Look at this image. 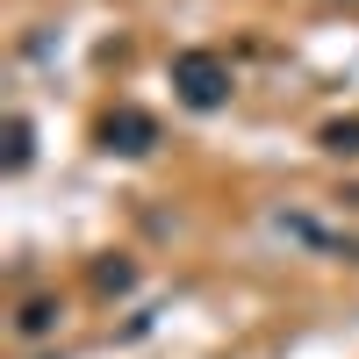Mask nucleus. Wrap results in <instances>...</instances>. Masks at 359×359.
Returning a JSON list of instances; mask_svg holds the SVG:
<instances>
[{
  "instance_id": "1",
  "label": "nucleus",
  "mask_w": 359,
  "mask_h": 359,
  "mask_svg": "<svg viewBox=\"0 0 359 359\" xmlns=\"http://www.w3.org/2000/svg\"><path fill=\"white\" fill-rule=\"evenodd\" d=\"M172 94L187 101L194 115H216L230 101V65H223L216 50H180L172 57Z\"/></svg>"
},
{
  "instance_id": "6",
  "label": "nucleus",
  "mask_w": 359,
  "mask_h": 359,
  "mask_svg": "<svg viewBox=\"0 0 359 359\" xmlns=\"http://www.w3.org/2000/svg\"><path fill=\"white\" fill-rule=\"evenodd\" d=\"M94 280H101V294H123V287H130V266H101Z\"/></svg>"
},
{
  "instance_id": "3",
  "label": "nucleus",
  "mask_w": 359,
  "mask_h": 359,
  "mask_svg": "<svg viewBox=\"0 0 359 359\" xmlns=\"http://www.w3.org/2000/svg\"><path fill=\"white\" fill-rule=\"evenodd\" d=\"M57 316H65V309H57L50 294H36V302H22V316H15V331H22V338H50V331H57Z\"/></svg>"
},
{
  "instance_id": "2",
  "label": "nucleus",
  "mask_w": 359,
  "mask_h": 359,
  "mask_svg": "<svg viewBox=\"0 0 359 359\" xmlns=\"http://www.w3.org/2000/svg\"><path fill=\"white\" fill-rule=\"evenodd\" d=\"M101 144H108V151H123V158H144V151L158 144V123H151L144 108H115L108 123H101Z\"/></svg>"
},
{
  "instance_id": "5",
  "label": "nucleus",
  "mask_w": 359,
  "mask_h": 359,
  "mask_svg": "<svg viewBox=\"0 0 359 359\" xmlns=\"http://www.w3.org/2000/svg\"><path fill=\"white\" fill-rule=\"evenodd\" d=\"M22 165H29V115L8 123V172H22Z\"/></svg>"
},
{
  "instance_id": "4",
  "label": "nucleus",
  "mask_w": 359,
  "mask_h": 359,
  "mask_svg": "<svg viewBox=\"0 0 359 359\" xmlns=\"http://www.w3.org/2000/svg\"><path fill=\"white\" fill-rule=\"evenodd\" d=\"M323 151H338V158H359V123H323Z\"/></svg>"
}]
</instances>
